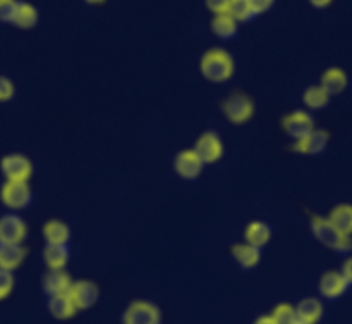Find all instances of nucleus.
Returning <instances> with one entry per match:
<instances>
[{"label": "nucleus", "instance_id": "obj_1", "mask_svg": "<svg viewBox=\"0 0 352 324\" xmlns=\"http://www.w3.org/2000/svg\"><path fill=\"white\" fill-rule=\"evenodd\" d=\"M199 71L210 82H227L236 72V62L226 48H212L199 60Z\"/></svg>", "mask_w": 352, "mask_h": 324}, {"label": "nucleus", "instance_id": "obj_2", "mask_svg": "<svg viewBox=\"0 0 352 324\" xmlns=\"http://www.w3.org/2000/svg\"><path fill=\"white\" fill-rule=\"evenodd\" d=\"M311 232L320 244L339 254H347L352 251V235H346L330 223L329 218L313 216Z\"/></svg>", "mask_w": 352, "mask_h": 324}, {"label": "nucleus", "instance_id": "obj_3", "mask_svg": "<svg viewBox=\"0 0 352 324\" xmlns=\"http://www.w3.org/2000/svg\"><path fill=\"white\" fill-rule=\"evenodd\" d=\"M0 201L10 211L26 209L33 201V192H31L30 184L19 181H6V184L0 189Z\"/></svg>", "mask_w": 352, "mask_h": 324}, {"label": "nucleus", "instance_id": "obj_4", "mask_svg": "<svg viewBox=\"0 0 352 324\" xmlns=\"http://www.w3.org/2000/svg\"><path fill=\"white\" fill-rule=\"evenodd\" d=\"M162 312L157 304L148 301H134L122 314V324H160Z\"/></svg>", "mask_w": 352, "mask_h": 324}, {"label": "nucleus", "instance_id": "obj_5", "mask_svg": "<svg viewBox=\"0 0 352 324\" xmlns=\"http://www.w3.org/2000/svg\"><path fill=\"white\" fill-rule=\"evenodd\" d=\"M0 172L6 181L28 182L33 175V163L21 153H10L0 160Z\"/></svg>", "mask_w": 352, "mask_h": 324}, {"label": "nucleus", "instance_id": "obj_6", "mask_svg": "<svg viewBox=\"0 0 352 324\" xmlns=\"http://www.w3.org/2000/svg\"><path fill=\"white\" fill-rule=\"evenodd\" d=\"M222 110L227 120H230L236 126H241V124H246L248 120H251V117L254 115V102L248 95L237 93V95H232L223 102Z\"/></svg>", "mask_w": 352, "mask_h": 324}, {"label": "nucleus", "instance_id": "obj_7", "mask_svg": "<svg viewBox=\"0 0 352 324\" xmlns=\"http://www.w3.org/2000/svg\"><path fill=\"white\" fill-rule=\"evenodd\" d=\"M28 237V225L16 213L0 216V244H23Z\"/></svg>", "mask_w": 352, "mask_h": 324}, {"label": "nucleus", "instance_id": "obj_8", "mask_svg": "<svg viewBox=\"0 0 352 324\" xmlns=\"http://www.w3.org/2000/svg\"><path fill=\"white\" fill-rule=\"evenodd\" d=\"M282 127L289 137L298 141L308 136L315 129V120H313L311 113L306 112V110H296V112L289 113L282 119Z\"/></svg>", "mask_w": 352, "mask_h": 324}, {"label": "nucleus", "instance_id": "obj_9", "mask_svg": "<svg viewBox=\"0 0 352 324\" xmlns=\"http://www.w3.org/2000/svg\"><path fill=\"white\" fill-rule=\"evenodd\" d=\"M195 151L198 153V157L201 158L203 163H217L220 158L223 157V143L220 139V136L213 130H208V132H203L201 136L198 137L195 144Z\"/></svg>", "mask_w": 352, "mask_h": 324}, {"label": "nucleus", "instance_id": "obj_10", "mask_svg": "<svg viewBox=\"0 0 352 324\" xmlns=\"http://www.w3.org/2000/svg\"><path fill=\"white\" fill-rule=\"evenodd\" d=\"M203 167L205 163L195 150H184L175 154L174 170L184 181H196L201 175Z\"/></svg>", "mask_w": 352, "mask_h": 324}, {"label": "nucleus", "instance_id": "obj_11", "mask_svg": "<svg viewBox=\"0 0 352 324\" xmlns=\"http://www.w3.org/2000/svg\"><path fill=\"white\" fill-rule=\"evenodd\" d=\"M69 295H71L72 301H74L78 311H88V309H91L93 305L98 302L100 288L98 285L93 284V281L89 280L72 281Z\"/></svg>", "mask_w": 352, "mask_h": 324}, {"label": "nucleus", "instance_id": "obj_12", "mask_svg": "<svg viewBox=\"0 0 352 324\" xmlns=\"http://www.w3.org/2000/svg\"><path fill=\"white\" fill-rule=\"evenodd\" d=\"M330 141V134L327 130L322 129H313L308 136H305L302 139L294 141V146L292 150L299 154H308V157H318L323 151L327 150Z\"/></svg>", "mask_w": 352, "mask_h": 324}, {"label": "nucleus", "instance_id": "obj_13", "mask_svg": "<svg viewBox=\"0 0 352 324\" xmlns=\"http://www.w3.org/2000/svg\"><path fill=\"white\" fill-rule=\"evenodd\" d=\"M349 281L344 278L340 271H329L320 278V294L322 297L329 299V301H336V299L342 297L347 290H349Z\"/></svg>", "mask_w": 352, "mask_h": 324}, {"label": "nucleus", "instance_id": "obj_14", "mask_svg": "<svg viewBox=\"0 0 352 324\" xmlns=\"http://www.w3.org/2000/svg\"><path fill=\"white\" fill-rule=\"evenodd\" d=\"M71 285V277L64 270H48V273L43 277V292L48 297H52V295L69 294Z\"/></svg>", "mask_w": 352, "mask_h": 324}, {"label": "nucleus", "instance_id": "obj_15", "mask_svg": "<svg viewBox=\"0 0 352 324\" xmlns=\"http://www.w3.org/2000/svg\"><path fill=\"white\" fill-rule=\"evenodd\" d=\"M47 308L48 312H50L55 319H60V321L74 318L76 312H78V308H76L74 301H72V297L69 294L52 295V297H48Z\"/></svg>", "mask_w": 352, "mask_h": 324}, {"label": "nucleus", "instance_id": "obj_16", "mask_svg": "<svg viewBox=\"0 0 352 324\" xmlns=\"http://www.w3.org/2000/svg\"><path fill=\"white\" fill-rule=\"evenodd\" d=\"M347 84H349V78H347L346 71L340 67L327 69L322 74V81H320V86H322L330 96L346 91Z\"/></svg>", "mask_w": 352, "mask_h": 324}, {"label": "nucleus", "instance_id": "obj_17", "mask_svg": "<svg viewBox=\"0 0 352 324\" xmlns=\"http://www.w3.org/2000/svg\"><path fill=\"white\" fill-rule=\"evenodd\" d=\"M38 19H40V14H38V9L33 3L26 2V0H17L10 24L17 26L19 30H31V27L36 26Z\"/></svg>", "mask_w": 352, "mask_h": 324}, {"label": "nucleus", "instance_id": "obj_18", "mask_svg": "<svg viewBox=\"0 0 352 324\" xmlns=\"http://www.w3.org/2000/svg\"><path fill=\"white\" fill-rule=\"evenodd\" d=\"M26 259V249L23 244H0V268L14 271Z\"/></svg>", "mask_w": 352, "mask_h": 324}, {"label": "nucleus", "instance_id": "obj_19", "mask_svg": "<svg viewBox=\"0 0 352 324\" xmlns=\"http://www.w3.org/2000/svg\"><path fill=\"white\" fill-rule=\"evenodd\" d=\"M212 33L220 40H232L239 33V23L229 12L215 14L212 19Z\"/></svg>", "mask_w": 352, "mask_h": 324}, {"label": "nucleus", "instance_id": "obj_20", "mask_svg": "<svg viewBox=\"0 0 352 324\" xmlns=\"http://www.w3.org/2000/svg\"><path fill=\"white\" fill-rule=\"evenodd\" d=\"M232 256L236 263L239 264L243 270H251V268L258 266L261 261V249L251 246V244H236L232 247Z\"/></svg>", "mask_w": 352, "mask_h": 324}, {"label": "nucleus", "instance_id": "obj_21", "mask_svg": "<svg viewBox=\"0 0 352 324\" xmlns=\"http://www.w3.org/2000/svg\"><path fill=\"white\" fill-rule=\"evenodd\" d=\"M244 239H246V242L251 244V246L258 247V249H263L272 239V227L268 225V223L260 222V220L251 222L250 225L246 227V230H244Z\"/></svg>", "mask_w": 352, "mask_h": 324}, {"label": "nucleus", "instance_id": "obj_22", "mask_svg": "<svg viewBox=\"0 0 352 324\" xmlns=\"http://www.w3.org/2000/svg\"><path fill=\"white\" fill-rule=\"evenodd\" d=\"M323 304L320 302V299L316 297H308L302 299L301 302L296 308V312H298V318L301 323L306 324H316L320 319L323 318Z\"/></svg>", "mask_w": 352, "mask_h": 324}, {"label": "nucleus", "instance_id": "obj_23", "mask_svg": "<svg viewBox=\"0 0 352 324\" xmlns=\"http://www.w3.org/2000/svg\"><path fill=\"white\" fill-rule=\"evenodd\" d=\"M43 259L48 270H64L69 263L67 244H47L43 251Z\"/></svg>", "mask_w": 352, "mask_h": 324}, {"label": "nucleus", "instance_id": "obj_24", "mask_svg": "<svg viewBox=\"0 0 352 324\" xmlns=\"http://www.w3.org/2000/svg\"><path fill=\"white\" fill-rule=\"evenodd\" d=\"M43 237L47 244H67L71 239V230L60 220H50L45 223Z\"/></svg>", "mask_w": 352, "mask_h": 324}, {"label": "nucleus", "instance_id": "obj_25", "mask_svg": "<svg viewBox=\"0 0 352 324\" xmlns=\"http://www.w3.org/2000/svg\"><path fill=\"white\" fill-rule=\"evenodd\" d=\"M336 229L346 235H352V205H339L327 216Z\"/></svg>", "mask_w": 352, "mask_h": 324}, {"label": "nucleus", "instance_id": "obj_26", "mask_svg": "<svg viewBox=\"0 0 352 324\" xmlns=\"http://www.w3.org/2000/svg\"><path fill=\"white\" fill-rule=\"evenodd\" d=\"M302 102L309 110H322L329 105L330 95L322 88V86H309L302 93Z\"/></svg>", "mask_w": 352, "mask_h": 324}, {"label": "nucleus", "instance_id": "obj_27", "mask_svg": "<svg viewBox=\"0 0 352 324\" xmlns=\"http://www.w3.org/2000/svg\"><path fill=\"white\" fill-rule=\"evenodd\" d=\"M227 12L237 21V23H251L256 17L254 10L251 9L250 0H230Z\"/></svg>", "mask_w": 352, "mask_h": 324}, {"label": "nucleus", "instance_id": "obj_28", "mask_svg": "<svg viewBox=\"0 0 352 324\" xmlns=\"http://www.w3.org/2000/svg\"><path fill=\"white\" fill-rule=\"evenodd\" d=\"M272 318L277 324H298L299 318L298 312H296V308L291 304H278L277 308L272 312Z\"/></svg>", "mask_w": 352, "mask_h": 324}, {"label": "nucleus", "instance_id": "obj_29", "mask_svg": "<svg viewBox=\"0 0 352 324\" xmlns=\"http://www.w3.org/2000/svg\"><path fill=\"white\" fill-rule=\"evenodd\" d=\"M14 284H16L14 271L0 268V301H3V299H7L10 294H12Z\"/></svg>", "mask_w": 352, "mask_h": 324}, {"label": "nucleus", "instance_id": "obj_30", "mask_svg": "<svg viewBox=\"0 0 352 324\" xmlns=\"http://www.w3.org/2000/svg\"><path fill=\"white\" fill-rule=\"evenodd\" d=\"M16 95V86L12 79L7 76H0V102H10Z\"/></svg>", "mask_w": 352, "mask_h": 324}, {"label": "nucleus", "instance_id": "obj_31", "mask_svg": "<svg viewBox=\"0 0 352 324\" xmlns=\"http://www.w3.org/2000/svg\"><path fill=\"white\" fill-rule=\"evenodd\" d=\"M17 0H0V23H12Z\"/></svg>", "mask_w": 352, "mask_h": 324}, {"label": "nucleus", "instance_id": "obj_32", "mask_svg": "<svg viewBox=\"0 0 352 324\" xmlns=\"http://www.w3.org/2000/svg\"><path fill=\"white\" fill-rule=\"evenodd\" d=\"M250 3H251V9L254 10V14H256V17H258V16H261V14H265L270 10L272 7H274L275 0H250Z\"/></svg>", "mask_w": 352, "mask_h": 324}, {"label": "nucleus", "instance_id": "obj_33", "mask_svg": "<svg viewBox=\"0 0 352 324\" xmlns=\"http://www.w3.org/2000/svg\"><path fill=\"white\" fill-rule=\"evenodd\" d=\"M208 10H212L213 14H223L229 10L230 0H205Z\"/></svg>", "mask_w": 352, "mask_h": 324}, {"label": "nucleus", "instance_id": "obj_34", "mask_svg": "<svg viewBox=\"0 0 352 324\" xmlns=\"http://www.w3.org/2000/svg\"><path fill=\"white\" fill-rule=\"evenodd\" d=\"M340 273H342L344 278L349 281V285H352V256L347 257L346 263L342 264V271H340Z\"/></svg>", "mask_w": 352, "mask_h": 324}, {"label": "nucleus", "instance_id": "obj_35", "mask_svg": "<svg viewBox=\"0 0 352 324\" xmlns=\"http://www.w3.org/2000/svg\"><path fill=\"white\" fill-rule=\"evenodd\" d=\"M309 5H313L315 9H327V7L332 5L333 0H308Z\"/></svg>", "mask_w": 352, "mask_h": 324}, {"label": "nucleus", "instance_id": "obj_36", "mask_svg": "<svg viewBox=\"0 0 352 324\" xmlns=\"http://www.w3.org/2000/svg\"><path fill=\"white\" fill-rule=\"evenodd\" d=\"M253 324H277V323L274 321V318H272V316H260V318H258Z\"/></svg>", "mask_w": 352, "mask_h": 324}, {"label": "nucleus", "instance_id": "obj_37", "mask_svg": "<svg viewBox=\"0 0 352 324\" xmlns=\"http://www.w3.org/2000/svg\"><path fill=\"white\" fill-rule=\"evenodd\" d=\"M88 5H102V3H105L107 0H85Z\"/></svg>", "mask_w": 352, "mask_h": 324}, {"label": "nucleus", "instance_id": "obj_38", "mask_svg": "<svg viewBox=\"0 0 352 324\" xmlns=\"http://www.w3.org/2000/svg\"><path fill=\"white\" fill-rule=\"evenodd\" d=\"M298 324H306V323H301V321H299V323H298Z\"/></svg>", "mask_w": 352, "mask_h": 324}]
</instances>
